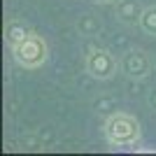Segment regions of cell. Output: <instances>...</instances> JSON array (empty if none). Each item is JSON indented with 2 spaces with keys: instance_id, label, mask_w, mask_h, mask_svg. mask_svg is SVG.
Segmentation results:
<instances>
[{
  "instance_id": "30bf717a",
  "label": "cell",
  "mask_w": 156,
  "mask_h": 156,
  "mask_svg": "<svg viewBox=\"0 0 156 156\" xmlns=\"http://www.w3.org/2000/svg\"><path fill=\"white\" fill-rule=\"evenodd\" d=\"M93 2H100V5H107V2H117V0H93Z\"/></svg>"
},
{
  "instance_id": "8992f818",
  "label": "cell",
  "mask_w": 156,
  "mask_h": 156,
  "mask_svg": "<svg viewBox=\"0 0 156 156\" xmlns=\"http://www.w3.org/2000/svg\"><path fill=\"white\" fill-rule=\"evenodd\" d=\"M28 33H30V28L26 26V21L12 19V21H7V26H5V40L9 47H14V44H19Z\"/></svg>"
},
{
  "instance_id": "9c48e42d",
  "label": "cell",
  "mask_w": 156,
  "mask_h": 156,
  "mask_svg": "<svg viewBox=\"0 0 156 156\" xmlns=\"http://www.w3.org/2000/svg\"><path fill=\"white\" fill-rule=\"evenodd\" d=\"M147 103H149V107L151 110H156V89L149 93V98H147Z\"/></svg>"
},
{
  "instance_id": "6da1fadb",
  "label": "cell",
  "mask_w": 156,
  "mask_h": 156,
  "mask_svg": "<svg viewBox=\"0 0 156 156\" xmlns=\"http://www.w3.org/2000/svg\"><path fill=\"white\" fill-rule=\"evenodd\" d=\"M103 137L114 149H137L142 140V126L128 112H112L103 121Z\"/></svg>"
},
{
  "instance_id": "52a82bcc",
  "label": "cell",
  "mask_w": 156,
  "mask_h": 156,
  "mask_svg": "<svg viewBox=\"0 0 156 156\" xmlns=\"http://www.w3.org/2000/svg\"><path fill=\"white\" fill-rule=\"evenodd\" d=\"M137 26L142 28L147 35L156 37V5H149L142 9V16H140V23Z\"/></svg>"
},
{
  "instance_id": "3957f363",
  "label": "cell",
  "mask_w": 156,
  "mask_h": 156,
  "mask_svg": "<svg viewBox=\"0 0 156 156\" xmlns=\"http://www.w3.org/2000/svg\"><path fill=\"white\" fill-rule=\"evenodd\" d=\"M117 68H119V61L110 49H105V47L89 49V54H86V72L93 79L107 82V79H112L117 75Z\"/></svg>"
},
{
  "instance_id": "ba28073f",
  "label": "cell",
  "mask_w": 156,
  "mask_h": 156,
  "mask_svg": "<svg viewBox=\"0 0 156 156\" xmlns=\"http://www.w3.org/2000/svg\"><path fill=\"white\" fill-rule=\"evenodd\" d=\"M77 28H79V33H84V35H93V33L98 30V23H96V19H93L91 14H84V16L77 21Z\"/></svg>"
},
{
  "instance_id": "7a4b0ae2",
  "label": "cell",
  "mask_w": 156,
  "mask_h": 156,
  "mask_svg": "<svg viewBox=\"0 0 156 156\" xmlns=\"http://www.w3.org/2000/svg\"><path fill=\"white\" fill-rule=\"evenodd\" d=\"M12 49V56L16 61V65L26 68V70H35V68H42V65L49 61V47H47V40L37 33H28L26 37L21 40L19 44L9 47Z\"/></svg>"
},
{
  "instance_id": "277c9868",
  "label": "cell",
  "mask_w": 156,
  "mask_h": 156,
  "mask_svg": "<svg viewBox=\"0 0 156 156\" xmlns=\"http://www.w3.org/2000/svg\"><path fill=\"white\" fill-rule=\"evenodd\" d=\"M119 70L124 72L128 79H147L151 75V58L144 49H128L119 58Z\"/></svg>"
},
{
  "instance_id": "5b68a950",
  "label": "cell",
  "mask_w": 156,
  "mask_h": 156,
  "mask_svg": "<svg viewBox=\"0 0 156 156\" xmlns=\"http://www.w3.org/2000/svg\"><path fill=\"white\" fill-rule=\"evenodd\" d=\"M144 7L137 2V0H117V19L126 26H135L140 23V16H142Z\"/></svg>"
}]
</instances>
